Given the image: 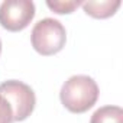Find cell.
<instances>
[{"mask_svg":"<svg viewBox=\"0 0 123 123\" xmlns=\"http://www.w3.org/2000/svg\"><path fill=\"white\" fill-rule=\"evenodd\" d=\"M90 123H123V110L119 106H104L94 111Z\"/></svg>","mask_w":123,"mask_h":123,"instance_id":"obj_6","label":"cell"},{"mask_svg":"<svg viewBox=\"0 0 123 123\" xmlns=\"http://www.w3.org/2000/svg\"><path fill=\"white\" fill-rule=\"evenodd\" d=\"M0 52H2V41H0Z\"/></svg>","mask_w":123,"mask_h":123,"instance_id":"obj_9","label":"cell"},{"mask_svg":"<svg viewBox=\"0 0 123 123\" xmlns=\"http://www.w3.org/2000/svg\"><path fill=\"white\" fill-rule=\"evenodd\" d=\"M81 5V2H77V0H48L46 2V6L54 10L55 13H59V15H68V13H73L78 6Z\"/></svg>","mask_w":123,"mask_h":123,"instance_id":"obj_7","label":"cell"},{"mask_svg":"<svg viewBox=\"0 0 123 123\" xmlns=\"http://www.w3.org/2000/svg\"><path fill=\"white\" fill-rule=\"evenodd\" d=\"M32 46L41 55L49 56L59 52L65 46L67 32L64 25L56 19L45 18L39 20L31 33Z\"/></svg>","mask_w":123,"mask_h":123,"instance_id":"obj_2","label":"cell"},{"mask_svg":"<svg viewBox=\"0 0 123 123\" xmlns=\"http://www.w3.org/2000/svg\"><path fill=\"white\" fill-rule=\"evenodd\" d=\"M0 94L10 104L13 111V122H22L28 119L36 104L33 90L18 80H9L0 84Z\"/></svg>","mask_w":123,"mask_h":123,"instance_id":"obj_3","label":"cell"},{"mask_svg":"<svg viewBox=\"0 0 123 123\" xmlns=\"http://www.w3.org/2000/svg\"><path fill=\"white\" fill-rule=\"evenodd\" d=\"M61 103L71 113H84L91 109L98 98V86L88 75H73L59 93Z\"/></svg>","mask_w":123,"mask_h":123,"instance_id":"obj_1","label":"cell"},{"mask_svg":"<svg viewBox=\"0 0 123 123\" xmlns=\"http://www.w3.org/2000/svg\"><path fill=\"white\" fill-rule=\"evenodd\" d=\"M120 0H103V2H84L81 3L84 12L96 19H106L113 16L120 7Z\"/></svg>","mask_w":123,"mask_h":123,"instance_id":"obj_5","label":"cell"},{"mask_svg":"<svg viewBox=\"0 0 123 123\" xmlns=\"http://www.w3.org/2000/svg\"><path fill=\"white\" fill-rule=\"evenodd\" d=\"M13 122V111L10 104L6 98L0 94V123H12Z\"/></svg>","mask_w":123,"mask_h":123,"instance_id":"obj_8","label":"cell"},{"mask_svg":"<svg viewBox=\"0 0 123 123\" xmlns=\"http://www.w3.org/2000/svg\"><path fill=\"white\" fill-rule=\"evenodd\" d=\"M35 18V5L31 0H5L0 5V25L10 32L23 31Z\"/></svg>","mask_w":123,"mask_h":123,"instance_id":"obj_4","label":"cell"}]
</instances>
